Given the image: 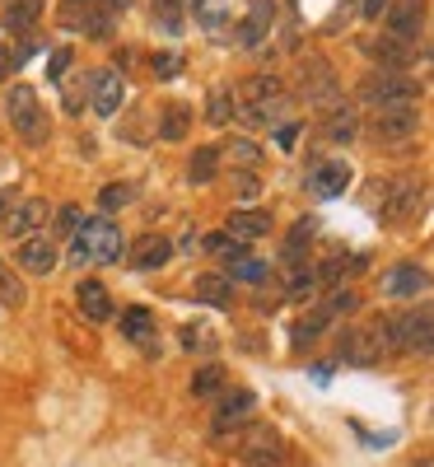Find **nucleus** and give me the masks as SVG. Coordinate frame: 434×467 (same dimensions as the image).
<instances>
[{
  "label": "nucleus",
  "mask_w": 434,
  "mask_h": 467,
  "mask_svg": "<svg viewBox=\"0 0 434 467\" xmlns=\"http://www.w3.org/2000/svg\"><path fill=\"white\" fill-rule=\"evenodd\" d=\"M5 122L33 150H43L52 140V112H47L43 99H37L33 85H10V94H5Z\"/></svg>",
  "instance_id": "obj_3"
},
{
  "label": "nucleus",
  "mask_w": 434,
  "mask_h": 467,
  "mask_svg": "<svg viewBox=\"0 0 434 467\" xmlns=\"http://www.w3.org/2000/svg\"><path fill=\"white\" fill-rule=\"evenodd\" d=\"M388 337H392V356H434V304H416L407 314L388 318Z\"/></svg>",
  "instance_id": "obj_5"
},
{
  "label": "nucleus",
  "mask_w": 434,
  "mask_h": 467,
  "mask_svg": "<svg viewBox=\"0 0 434 467\" xmlns=\"http://www.w3.org/2000/svg\"><path fill=\"white\" fill-rule=\"evenodd\" d=\"M294 94L308 103V108H318V112H332L341 99V85H336V70L323 61V57H304L294 66Z\"/></svg>",
  "instance_id": "obj_7"
},
{
  "label": "nucleus",
  "mask_w": 434,
  "mask_h": 467,
  "mask_svg": "<svg viewBox=\"0 0 434 467\" xmlns=\"http://www.w3.org/2000/svg\"><path fill=\"white\" fill-rule=\"evenodd\" d=\"M360 52L374 61V70H411V61H416V47L398 43V37H388V33L360 37Z\"/></svg>",
  "instance_id": "obj_15"
},
{
  "label": "nucleus",
  "mask_w": 434,
  "mask_h": 467,
  "mask_svg": "<svg viewBox=\"0 0 434 467\" xmlns=\"http://www.w3.org/2000/svg\"><path fill=\"white\" fill-rule=\"evenodd\" d=\"M383 33L416 47L420 33H425V0H392L388 15H383Z\"/></svg>",
  "instance_id": "obj_12"
},
{
  "label": "nucleus",
  "mask_w": 434,
  "mask_h": 467,
  "mask_svg": "<svg viewBox=\"0 0 434 467\" xmlns=\"http://www.w3.org/2000/svg\"><path fill=\"white\" fill-rule=\"evenodd\" d=\"M19 66H24V61H19V52H15V47H0V85H5Z\"/></svg>",
  "instance_id": "obj_46"
},
{
  "label": "nucleus",
  "mask_w": 434,
  "mask_h": 467,
  "mask_svg": "<svg viewBox=\"0 0 434 467\" xmlns=\"http://www.w3.org/2000/svg\"><path fill=\"white\" fill-rule=\"evenodd\" d=\"M360 108L355 103H336L332 112H323V140L327 145H355L360 140Z\"/></svg>",
  "instance_id": "obj_19"
},
{
  "label": "nucleus",
  "mask_w": 434,
  "mask_h": 467,
  "mask_svg": "<svg viewBox=\"0 0 434 467\" xmlns=\"http://www.w3.org/2000/svg\"><path fill=\"white\" fill-rule=\"evenodd\" d=\"M122 337L131 346H150L154 341V314H150V308H140V304L122 308Z\"/></svg>",
  "instance_id": "obj_32"
},
{
  "label": "nucleus",
  "mask_w": 434,
  "mask_h": 467,
  "mask_svg": "<svg viewBox=\"0 0 434 467\" xmlns=\"http://www.w3.org/2000/svg\"><path fill=\"white\" fill-rule=\"evenodd\" d=\"M224 229L248 248V244H257V239H266V234H271V215H266L262 206H243V211H233V215H229Z\"/></svg>",
  "instance_id": "obj_22"
},
{
  "label": "nucleus",
  "mask_w": 434,
  "mask_h": 467,
  "mask_svg": "<svg viewBox=\"0 0 434 467\" xmlns=\"http://www.w3.org/2000/svg\"><path fill=\"white\" fill-rule=\"evenodd\" d=\"M266 276H271V266L262 262V257H233L229 262V281H243V285H266Z\"/></svg>",
  "instance_id": "obj_36"
},
{
  "label": "nucleus",
  "mask_w": 434,
  "mask_h": 467,
  "mask_svg": "<svg viewBox=\"0 0 434 467\" xmlns=\"http://www.w3.org/2000/svg\"><path fill=\"white\" fill-rule=\"evenodd\" d=\"M52 220H57V234H61V239L70 244V239H75V234H80V229H85V220H89V215H85L80 206H61V211H52Z\"/></svg>",
  "instance_id": "obj_39"
},
{
  "label": "nucleus",
  "mask_w": 434,
  "mask_h": 467,
  "mask_svg": "<svg viewBox=\"0 0 434 467\" xmlns=\"http://www.w3.org/2000/svg\"><path fill=\"white\" fill-rule=\"evenodd\" d=\"M327 285H323V276H318V266H290V276H285V299H294V304H313Z\"/></svg>",
  "instance_id": "obj_24"
},
{
  "label": "nucleus",
  "mask_w": 434,
  "mask_h": 467,
  "mask_svg": "<svg viewBox=\"0 0 434 467\" xmlns=\"http://www.w3.org/2000/svg\"><path fill=\"white\" fill-rule=\"evenodd\" d=\"M0 5H10V0H0Z\"/></svg>",
  "instance_id": "obj_53"
},
{
  "label": "nucleus",
  "mask_w": 434,
  "mask_h": 467,
  "mask_svg": "<svg viewBox=\"0 0 434 467\" xmlns=\"http://www.w3.org/2000/svg\"><path fill=\"white\" fill-rule=\"evenodd\" d=\"M374 202H378V220L388 229H402L420 215L425 206V182L420 178H392L383 187H374Z\"/></svg>",
  "instance_id": "obj_6"
},
{
  "label": "nucleus",
  "mask_w": 434,
  "mask_h": 467,
  "mask_svg": "<svg viewBox=\"0 0 434 467\" xmlns=\"http://www.w3.org/2000/svg\"><path fill=\"white\" fill-rule=\"evenodd\" d=\"M154 19H160V28H164V33H182L187 0H154Z\"/></svg>",
  "instance_id": "obj_38"
},
{
  "label": "nucleus",
  "mask_w": 434,
  "mask_h": 467,
  "mask_svg": "<svg viewBox=\"0 0 434 467\" xmlns=\"http://www.w3.org/2000/svg\"><path fill=\"white\" fill-rule=\"evenodd\" d=\"M388 5H392V0H360V19H369V24H374V19H383V15H388Z\"/></svg>",
  "instance_id": "obj_47"
},
{
  "label": "nucleus",
  "mask_w": 434,
  "mask_h": 467,
  "mask_svg": "<svg viewBox=\"0 0 434 467\" xmlns=\"http://www.w3.org/2000/svg\"><path fill=\"white\" fill-rule=\"evenodd\" d=\"M233 192H239V202H253L262 192V178L257 173H233Z\"/></svg>",
  "instance_id": "obj_44"
},
{
  "label": "nucleus",
  "mask_w": 434,
  "mask_h": 467,
  "mask_svg": "<svg viewBox=\"0 0 434 467\" xmlns=\"http://www.w3.org/2000/svg\"><path fill=\"white\" fill-rule=\"evenodd\" d=\"M182 346H187V350H211L215 337H211L202 323H191V327H182Z\"/></svg>",
  "instance_id": "obj_43"
},
{
  "label": "nucleus",
  "mask_w": 434,
  "mask_h": 467,
  "mask_svg": "<svg viewBox=\"0 0 434 467\" xmlns=\"http://www.w3.org/2000/svg\"><path fill=\"white\" fill-rule=\"evenodd\" d=\"M257 416V398L248 393V388H233V393H220L215 398V420H211V435H233L243 431V425Z\"/></svg>",
  "instance_id": "obj_11"
},
{
  "label": "nucleus",
  "mask_w": 434,
  "mask_h": 467,
  "mask_svg": "<svg viewBox=\"0 0 434 467\" xmlns=\"http://www.w3.org/2000/svg\"><path fill=\"white\" fill-rule=\"evenodd\" d=\"M196 299L202 304H215V308H229L233 304V281L229 276H220V271H206V276H196Z\"/></svg>",
  "instance_id": "obj_31"
},
{
  "label": "nucleus",
  "mask_w": 434,
  "mask_h": 467,
  "mask_svg": "<svg viewBox=\"0 0 434 467\" xmlns=\"http://www.w3.org/2000/svg\"><path fill=\"white\" fill-rule=\"evenodd\" d=\"M360 131L374 145H407L420 131V108H383V112H369V122Z\"/></svg>",
  "instance_id": "obj_9"
},
{
  "label": "nucleus",
  "mask_w": 434,
  "mask_h": 467,
  "mask_svg": "<svg viewBox=\"0 0 434 467\" xmlns=\"http://www.w3.org/2000/svg\"><path fill=\"white\" fill-rule=\"evenodd\" d=\"M271 24H275V0H248V15H243V24H239V43H243V47L266 43Z\"/></svg>",
  "instance_id": "obj_21"
},
{
  "label": "nucleus",
  "mask_w": 434,
  "mask_h": 467,
  "mask_svg": "<svg viewBox=\"0 0 434 467\" xmlns=\"http://www.w3.org/2000/svg\"><path fill=\"white\" fill-rule=\"evenodd\" d=\"M239 462L243 467H285L290 453H285V440L271 431V425H243V435H239Z\"/></svg>",
  "instance_id": "obj_10"
},
{
  "label": "nucleus",
  "mask_w": 434,
  "mask_h": 467,
  "mask_svg": "<svg viewBox=\"0 0 434 467\" xmlns=\"http://www.w3.org/2000/svg\"><path fill=\"white\" fill-rule=\"evenodd\" d=\"M332 323H336V318L327 314V308H323V299H318V304H313L308 314H304V318H299V323L290 327V341H294V350H308V346L318 341V337H323V332H327Z\"/></svg>",
  "instance_id": "obj_25"
},
{
  "label": "nucleus",
  "mask_w": 434,
  "mask_h": 467,
  "mask_svg": "<svg viewBox=\"0 0 434 467\" xmlns=\"http://www.w3.org/2000/svg\"><path fill=\"white\" fill-rule=\"evenodd\" d=\"M47 220H52V206L43 197H19L15 211L5 215V234L10 239H33V234H43Z\"/></svg>",
  "instance_id": "obj_16"
},
{
  "label": "nucleus",
  "mask_w": 434,
  "mask_h": 467,
  "mask_svg": "<svg viewBox=\"0 0 434 467\" xmlns=\"http://www.w3.org/2000/svg\"><path fill=\"white\" fill-rule=\"evenodd\" d=\"M299 136H304V127H299V122H281V127H275V145H281L285 154L299 145Z\"/></svg>",
  "instance_id": "obj_45"
},
{
  "label": "nucleus",
  "mask_w": 434,
  "mask_h": 467,
  "mask_svg": "<svg viewBox=\"0 0 434 467\" xmlns=\"http://www.w3.org/2000/svg\"><path fill=\"white\" fill-rule=\"evenodd\" d=\"M75 304H80V314L89 323H108L112 318V295H108L103 281H80L75 285Z\"/></svg>",
  "instance_id": "obj_23"
},
{
  "label": "nucleus",
  "mask_w": 434,
  "mask_h": 467,
  "mask_svg": "<svg viewBox=\"0 0 434 467\" xmlns=\"http://www.w3.org/2000/svg\"><path fill=\"white\" fill-rule=\"evenodd\" d=\"M313 234H318V220L313 215H304L294 229H290V239H285V266H304L308 262V244H313Z\"/></svg>",
  "instance_id": "obj_30"
},
{
  "label": "nucleus",
  "mask_w": 434,
  "mask_h": 467,
  "mask_svg": "<svg viewBox=\"0 0 434 467\" xmlns=\"http://www.w3.org/2000/svg\"><path fill=\"white\" fill-rule=\"evenodd\" d=\"M187 131H191V108L187 103H164V112H160V140L182 145Z\"/></svg>",
  "instance_id": "obj_29"
},
{
  "label": "nucleus",
  "mask_w": 434,
  "mask_h": 467,
  "mask_svg": "<svg viewBox=\"0 0 434 467\" xmlns=\"http://www.w3.org/2000/svg\"><path fill=\"white\" fill-rule=\"evenodd\" d=\"M57 262H61V253H57V244L47 239V234L19 239V248H15V266L24 271V276H52Z\"/></svg>",
  "instance_id": "obj_13"
},
{
  "label": "nucleus",
  "mask_w": 434,
  "mask_h": 467,
  "mask_svg": "<svg viewBox=\"0 0 434 467\" xmlns=\"http://www.w3.org/2000/svg\"><path fill=\"white\" fill-rule=\"evenodd\" d=\"M425 94V85L416 80L411 70H369L360 85H355V103H365L369 112L383 108H416Z\"/></svg>",
  "instance_id": "obj_1"
},
{
  "label": "nucleus",
  "mask_w": 434,
  "mask_h": 467,
  "mask_svg": "<svg viewBox=\"0 0 434 467\" xmlns=\"http://www.w3.org/2000/svg\"><path fill=\"white\" fill-rule=\"evenodd\" d=\"M233 117H239V94H233V85H215L206 94V122L211 127H229Z\"/></svg>",
  "instance_id": "obj_28"
},
{
  "label": "nucleus",
  "mask_w": 434,
  "mask_h": 467,
  "mask_svg": "<svg viewBox=\"0 0 434 467\" xmlns=\"http://www.w3.org/2000/svg\"><path fill=\"white\" fill-rule=\"evenodd\" d=\"M243 103H239V117L243 122H253V127H266V122H275L281 127V117L290 112V94H285V80L281 75H271V70H262V75H248V80L233 89Z\"/></svg>",
  "instance_id": "obj_2"
},
{
  "label": "nucleus",
  "mask_w": 434,
  "mask_h": 467,
  "mask_svg": "<svg viewBox=\"0 0 434 467\" xmlns=\"http://www.w3.org/2000/svg\"><path fill=\"white\" fill-rule=\"evenodd\" d=\"M224 160L239 169V173H257V169H262V145H257L253 136H233L229 150H224Z\"/></svg>",
  "instance_id": "obj_34"
},
{
  "label": "nucleus",
  "mask_w": 434,
  "mask_h": 467,
  "mask_svg": "<svg viewBox=\"0 0 434 467\" xmlns=\"http://www.w3.org/2000/svg\"><path fill=\"white\" fill-rule=\"evenodd\" d=\"M434 285V276L425 266H416V262H398V266H388L383 271V281H378V290L388 295V299H416L420 290H429Z\"/></svg>",
  "instance_id": "obj_14"
},
{
  "label": "nucleus",
  "mask_w": 434,
  "mask_h": 467,
  "mask_svg": "<svg viewBox=\"0 0 434 467\" xmlns=\"http://www.w3.org/2000/svg\"><path fill=\"white\" fill-rule=\"evenodd\" d=\"M37 15H43V0H10L5 5V24L15 37H33V28H37Z\"/></svg>",
  "instance_id": "obj_27"
},
{
  "label": "nucleus",
  "mask_w": 434,
  "mask_h": 467,
  "mask_svg": "<svg viewBox=\"0 0 434 467\" xmlns=\"http://www.w3.org/2000/svg\"><path fill=\"white\" fill-rule=\"evenodd\" d=\"M224 383H229L224 365H202V369L191 374V398H196V402H215V398L224 393Z\"/></svg>",
  "instance_id": "obj_33"
},
{
  "label": "nucleus",
  "mask_w": 434,
  "mask_h": 467,
  "mask_svg": "<svg viewBox=\"0 0 434 467\" xmlns=\"http://www.w3.org/2000/svg\"><path fill=\"white\" fill-rule=\"evenodd\" d=\"M131 197H136V192H131L127 182H112V187H103V192H98V211H103V215H112V211H122Z\"/></svg>",
  "instance_id": "obj_41"
},
{
  "label": "nucleus",
  "mask_w": 434,
  "mask_h": 467,
  "mask_svg": "<svg viewBox=\"0 0 434 467\" xmlns=\"http://www.w3.org/2000/svg\"><path fill=\"white\" fill-rule=\"evenodd\" d=\"M173 262V239L169 234H140V239L131 244V266L136 271H160Z\"/></svg>",
  "instance_id": "obj_20"
},
{
  "label": "nucleus",
  "mask_w": 434,
  "mask_h": 467,
  "mask_svg": "<svg viewBox=\"0 0 434 467\" xmlns=\"http://www.w3.org/2000/svg\"><path fill=\"white\" fill-rule=\"evenodd\" d=\"M98 5H103V0H61L57 19H61L66 33H85V24H89V15H94Z\"/></svg>",
  "instance_id": "obj_35"
},
{
  "label": "nucleus",
  "mask_w": 434,
  "mask_h": 467,
  "mask_svg": "<svg viewBox=\"0 0 434 467\" xmlns=\"http://www.w3.org/2000/svg\"><path fill=\"white\" fill-rule=\"evenodd\" d=\"M202 248H206V253H215V257H224V262H233V257H243V253H248V248H243L239 239H233L229 229H215V234H206V239H202Z\"/></svg>",
  "instance_id": "obj_37"
},
{
  "label": "nucleus",
  "mask_w": 434,
  "mask_h": 467,
  "mask_svg": "<svg viewBox=\"0 0 434 467\" xmlns=\"http://www.w3.org/2000/svg\"><path fill=\"white\" fill-rule=\"evenodd\" d=\"M122 257V229L108 215H89L85 229L66 244V262L70 266H89V262H117Z\"/></svg>",
  "instance_id": "obj_4"
},
{
  "label": "nucleus",
  "mask_w": 434,
  "mask_h": 467,
  "mask_svg": "<svg viewBox=\"0 0 434 467\" xmlns=\"http://www.w3.org/2000/svg\"><path fill=\"white\" fill-rule=\"evenodd\" d=\"M336 356L346 365H378L392 356V337H388V318H374L365 327H346L336 341Z\"/></svg>",
  "instance_id": "obj_8"
},
{
  "label": "nucleus",
  "mask_w": 434,
  "mask_h": 467,
  "mask_svg": "<svg viewBox=\"0 0 434 467\" xmlns=\"http://www.w3.org/2000/svg\"><path fill=\"white\" fill-rule=\"evenodd\" d=\"M150 66H154V80H178L182 75V57L178 52H154Z\"/></svg>",
  "instance_id": "obj_42"
},
{
  "label": "nucleus",
  "mask_w": 434,
  "mask_h": 467,
  "mask_svg": "<svg viewBox=\"0 0 434 467\" xmlns=\"http://www.w3.org/2000/svg\"><path fill=\"white\" fill-rule=\"evenodd\" d=\"M407 467H434V453H416V458H411Z\"/></svg>",
  "instance_id": "obj_51"
},
{
  "label": "nucleus",
  "mask_w": 434,
  "mask_h": 467,
  "mask_svg": "<svg viewBox=\"0 0 434 467\" xmlns=\"http://www.w3.org/2000/svg\"><path fill=\"white\" fill-rule=\"evenodd\" d=\"M350 164L346 160H323V164H313L308 169V192H313V197H318V202H332V197H341V192L350 187Z\"/></svg>",
  "instance_id": "obj_17"
},
{
  "label": "nucleus",
  "mask_w": 434,
  "mask_h": 467,
  "mask_svg": "<svg viewBox=\"0 0 434 467\" xmlns=\"http://www.w3.org/2000/svg\"><path fill=\"white\" fill-rule=\"evenodd\" d=\"M66 66H75V57L70 52H57L52 57V80H66Z\"/></svg>",
  "instance_id": "obj_48"
},
{
  "label": "nucleus",
  "mask_w": 434,
  "mask_h": 467,
  "mask_svg": "<svg viewBox=\"0 0 434 467\" xmlns=\"http://www.w3.org/2000/svg\"><path fill=\"white\" fill-rule=\"evenodd\" d=\"M220 164H224V150H220V145H196V150H191V160H187V178H191V187L215 182V178H220Z\"/></svg>",
  "instance_id": "obj_26"
},
{
  "label": "nucleus",
  "mask_w": 434,
  "mask_h": 467,
  "mask_svg": "<svg viewBox=\"0 0 434 467\" xmlns=\"http://www.w3.org/2000/svg\"><path fill=\"white\" fill-rule=\"evenodd\" d=\"M0 304H5V308H19L24 304V281L15 276L5 262H0Z\"/></svg>",
  "instance_id": "obj_40"
},
{
  "label": "nucleus",
  "mask_w": 434,
  "mask_h": 467,
  "mask_svg": "<svg viewBox=\"0 0 434 467\" xmlns=\"http://www.w3.org/2000/svg\"><path fill=\"white\" fill-rule=\"evenodd\" d=\"M122 99H127L122 70H94V75H89V108H94V112L112 117L117 108H122Z\"/></svg>",
  "instance_id": "obj_18"
},
{
  "label": "nucleus",
  "mask_w": 434,
  "mask_h": 467,
  "mask_svg": "<svg viewBox=\"0 0 434 467\" xmlns=\"http://www.w3.org/2000/svg\"><path fill=\"white\" fill-rule=\"evenodd\" d=\"M103 5H108L112 15H122V10H131V5H136V0H103Z\"/></svg>",
  "instance_id": "obj_50"
},
{
  "label": "nucleus",
  "mask_w": 434,
  "mask_h": 467,
  "mask_svg": "<svg viewBox=\"0 0 434 467\" xmlns=\"http://www.w3.org/2000/svg\"><path fill=\"white\" fill-rule=\"evenodd\" d=\"M15 202H19V197H15V187H0V224H5V215L15 211Z\"/></svg>",
  "instance_id": "obj_49"
},
{
  "label": "nucleus",
  "mask_w": 434,
  "mask_h": 467,
  "mask_svg": "<svg viewBox=\"0 0 434 467\" xmlns=\"http://www.w3.org/2000/svg\"><path fill=\"white\" fill-rule=\"evenodd\" d=\"M425 61H429V75H434V52H425Z\"/></svg>",
  "instance_id": "obj_52"
}]
</instances>
